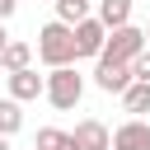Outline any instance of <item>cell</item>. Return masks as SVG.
Segmentation results:
<instances>
[{
  "label": "cell",
  "instance_id": "6da1fadb",
  "mask_svg": "<svg viewBox=\"0 0 150 150\" xmlns=\"http://www.w3.org/2000/svg\"><path fill=\"white\" fill-rule=\"evenodd\" d=\"M38 56H42L52 70H56V66H70V61L80 56V47H75V28H70V23H61V19H56V23H47V28L38 33Z\"/></svg>",
  "mask_w": 150,
  "mask_h": 150
},
{
  "label": "cell",
  "instance_id": "7a4b0ae2",
  "mask_svg": "<svg viewBox=\"0 0 150 150\" xmlns=\"http://www.w3.org/2000/svg\"><path fill=\"white\" fill-rule=\"evenodd\" d=\"M80 94H84V80H80L75 66H56V70L47 75V103H52V108L70 112V108L80 103Z\"/></svg>",
  "mask_w": 150,
  "mask_h": 150
},
{
  "label": "cell",
  "instance_id": "3957f363",
  "mask_svg": "<svg viewBox=\"0 0 150 150\" xmlns=\"http://www.w3.org/2000/svg\"><path fill=\"white\" fill-rule=\"evenodd\" d=\"M145 28H131V23H122V28H112L108 33V47H103V56L108 61H136V56H145Z\"/></svg>",
  "mask_w": 150,
  "mask_h": 150
},
{
  "label": "cell",
  "instance_id": "277c9868",
  "mask_svg": "<svg viewBox=\"0 0 150 150\" xmlns=\"http://www.w3.org/2000/svg\"><path fill=\"white\" fill-rule=\"evenodd\" d=\"M94 84H98L103 94H127V89L136 84V70H131V61H108V56H98Z\"/></svg>",
  "mask_w": 150,
  "mask_h": 150
},
{
  "label": "cell",
  "instance_id": "5b68a950",
  "mask_svg": "<svg viewBox=\"0 0 150 150\" xmlns=\"http://www.w3.org/2000/svg\"><path fill=\"white\" fill-rule=\"evenodd\" d=\"M75 47H80V56H103V47H108V28H103V19H84V23H75Z\"/></svg>",
  "mask_w": 150,
  "mask_h": 150
},
{
  "label": "cell",
  "instance_id": "8992f818",
  "mask_svg": "<svg viewBox=\"0 0 150 150\" xmlns=\"http://www.w3.org/2000/svg\"><path fill=\"white\" fill-rule=\"evenodd\" d=\"M70 136H75V150H112V136H108V127L98 117H84Z\"/></svg>",
  "mask_w": 150,
  "mask_h": 150
},
{
  "label": "cell",
  "instance_id": "52a82bcc",
  "mask_svg": "<svg viewBox=\"0 0 150 150\" xmlns=\"http://www.w3.org/2000/svg\"><path fill=\"white\" fill-rule=\"evenodd\" d=\"M112 150H150V127H145L141 117L122 122V127L112 131Z\"/></svg>",
  "mask_w": 150,
  "mask_h": 150
},
{
  "label": "cell",
  "instance_id": "ba28073f",
  "mask_svg": "<svg viewBox=\"0 0 150 150\" xmlns=\"http://www.w3.org/2000/svg\"><path fill=\"white\" fill-rule=\"evenodd\" d=\"M38 94H47V80L28 66V70H14L9 75V98H19V103H28V98H38Z\"/></svg>",
  "mask_w": 150,
  "mask_h": 150
},
{
  "label": "cell",
  "instance_id": "9c48e42d",
  "mask_svg": "<svg viewBox=\"0 0 150 150\" xmlns=\"http://www.w3.org/2000/svg\"><path fill=\"white\" fill-rule=\"evenodd\" d=\"M98 19H103L108 33L122 28V23H131V0H98Z\"/></svg>",
  "mask_w": 150,
  "mask_h": 150
},
{
  "label": "cell",
  "instance_id": "30bf717a",
  "mask_svg": "<svg viewBox=\"0 0 150 150\" xmlns=\"http://www.w3.org/2000/svg\"><path fill=\"white\" fill-rule=\"evenodd\" d=\"M28 61H33V47L28 42H9L5 52H0V66L14 75V70H28Z\"/></svg>",
  "mask_w": 150,
  "mask_h": 150
},
{
  "label": "cell",
  "instance_id": "8fae6325",
  "mask_svg": "<svg viewBox=\"0 0 150 150\" xmlns=\"http://www.w3.org/2000/svg\"><path fill=\"white\" fill-rule=\"evenodd\" d=\"M33 145H38V150H75V136H70V131H61V127H42Z\"/></svg>",
  "mask_w": 150,
  "mask_h": 150
},
{
  "label": "cell",
  "instance_id": "7c38bea8",
  "mask_svg": "<svg viewBox=\"0 0 150 150\" xmlns=\"http://www.w3.org/2000/svg\"><path fill=\"white\" fill-rule=\"evenodd\" d=\"M122 108H127L131 117H136V112H150V84H145V80H136V84L122 94Z\"/></svg>",
  "mask_w": 150,
  "mask_h": 150
},
{
  "label": "cell",
  "instance_id": "4fadbf2b",
  "mask_svg": "<svg viewBox=\"0 0 150 150\" xmlns=\"http://www.w3.org/2000/svg\"><path fill=\"white\" fill-rule=\"evenodd\" d=\"M56 19L70 23V28L84 23V19H89V0H56Z\"/></svg>",
  "mask_w": 150,
  "mask_h": 150
},
{
  "label": "cell",
  "instance_id": "5bb4252c",
  "mask_svg": "<svg viewBox=\"0 0 150 150\" xmlns=\"http://www.w3.org/2000/svg\"><path fill=\"white\" fill-rule=\"evenodd\" d=\"M23 127V112H19V98H0V136H14Z\"/></svg>",
  "mask_w": 150,
  "mask_h": 150
},
{
  "label": "cell",
  "instance_id": "9a60e30c",
  "mask_svg": "<svg viewBox=\"0 0 150 150\" xmlns=\"http://www.w3.org/2000/svg\"><path fill=\"white\" fill-rule=\"evenodd\" d=\"M131 70H136V80H145V84H150V52H145V56H136V61H131Z\"/></svg>",
  "mask_w": 150,
  "mask_h": 150
},
{
  "label": "cell",
  "instance_id": "2e32d148",
  "mask_svg": "<svg viewBox=\"0 0 150 150\" xmlns=\"http://www.w3.org/2000/svg\"><path fill=\"white\" fill-rule=\"evenodd\" d=\"M14 9H19V0H0V19H9Z\"/></svg>",
  "mask_w": 150,
  "mask_h": 150
},
{
  "label": "cell",
  "instance_id": "e0dca14e",
  "mask_svg": "<svg viewBox=\"0 0 150 150\" xmlns=\"http://www.w3.org/2000/svg\"><path fill=\"white\" fill-rule=\"evenodd\" d=\"M9 42H14V38H9V33H5V19H0V52H5V47H9Z\"/></svg>",
  "mask_w": 150,
  "mask_h": 150
},
{
  "label": "cell",
  "instance_id": "ac0fdd59",
  "mask_svg": "<svg viewBox=\"0 0 150 150\" xmlns=\"http://www.w3.org/2000/svg\"><path fill=\"white\" fill-rule=\"evenodd\" d=\"M0 150H9V136H0Z\"/></svg>",
  "mask_w": 150,
  "mask_h": 150
},
{
  "label": "cell",
  "instance_id": "d6986e66",
  "mask_svg": "<svg viewBox=\"0 0 150 150\" xmlns=\"http://www.w3.org/2000/svg\"><path fill=\"white\" fill-rule=\"evenodd\" d=\"M145 42H150V28H145Z\"/></svg>",
  "mask_w": 150,
  "mask_h": 150
},
{
  "label": "cell",
  "instance_id": "ffe728a7",
  "mask_svg": "<svg viewBox=\"0 0 150 150\" xmlns=\"http://www.w3.org/2000/svg\"><path fill=\"white\" fill-rule=\"evenodd\" d=\"M33 150H38V145H33Z\"/></svg>",
  "mask_w": 150,
  "mask_h": 150
}]
</instances>
